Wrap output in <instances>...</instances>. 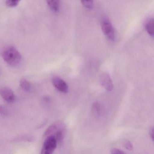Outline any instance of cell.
<instances>
[{
  "label": "cell",
  "instance_id": "6da1fadb",
  "mask_svg": "<svg viewBox=\"0 0 154 154\" xmlns=\"http://www.w3.org/2000/svg\"><path fill=\"white\" fill-rule=\"evenodd\" d=\"M65 133V127L62 122H57L49 126L44 133L43 137H46L50 135L54 136L57 143L61 146L63 143Z\"/></svg>",
  "mask_w": 154,
  "mask_h": 154
},
{
  "label": "cell",
  "instance_id": "7a4b0ae2",
  "mask_svg": "<svg viewBox=\"0 0 154 154\" xmlns=\"http://www.w3.org/2000/svg\"><path fill=\"white\" fill-rule=\"evenodd\" d=\"M2 57L4 61L11 66L18 65L22 58L20 52L13 46L6 48L2 51Z\"/></svg>",
  "mask_w": 154,
  "mask_h": 154
},
{
  "label": "cell",
  "instance_id": "3957f363",
  "mask_svg": "<svg viewBox=\"0 0 154 154\" xmlns=\"http://www.w3.org/2000/svg\"><path fill=\"white\" fill-rule=\"evenodd\" d=\"M57 143L54 136L50 135L46 137L42 146V154H51L54 153L57 148Z\"/></svg>",
  "mask_w": 154,
  "mask_h": 154
},
{
  "label": "cell",
  "instance_id": "277c9868",
  "mask_svg": "<svg viewBox=\"0 0 154 154\" xmlns=\"http://www.w3.org/2000/svg\"><path fill=\"white\" fill-rule=\"evenodd\" d=\"M101 28L104 35L109 40L113 41L116 37L114 28L109 19H103L101 21Z\"/></svg>",
  "mask_w": 154,
  "mask_h": 154
},
{
  "label": "cell",
  "instance_id": "5b68a950",
  "mask_svg": "<svg viewBox=\"0 0 154 154\" xmlns=\"http://www.w3.org/2000/svg\"><path fill=\"white\" fill-rule=\"evenodd\" d=\"M0 94L7 102L12 103L15 101L16 96L14 92L9 87H3L0 89Z\"/></svg>",
  "mask_w": 154,
  "mask_h": 154
},
{
  "label": "cell",
  "instance_id": "8992f818",
  "mask_svg": "<svg viewBox=\"0 0 154 154\" xmlns=\"http://www.w3.org/2000/svg\"><path fill=\"white\" fill-rule=\"evenodd\" d=\"M53 83L54 87L59 91L63 93L68 92L69 90L68 85L60 77H54L53 79Z\"/></svg>",
  "mask_w": 154,
  "mask_h": 154
},
{
  "label": "cell",
  "instance_id": "52a82bcc",
  "mask_svg": "<svg viewBox=\"0 0 154 154\" xmlns=\"http://www.w3.org/2000/svg\"><path fill=\"white\" fill-rule=\"evenodd\" d=\"M100 82L103 87L108 91H111L113 86L111 78L109 75L106 73H103L100 76Z\"/></svg>",
  "mask_w": 154,
  "mask_h": 154
},
{
  "label": "cell",
  "instance_id": "ba28073f",
  "mask_svg": "<svg viewBox=\"0 0 154 154\" xmlns=\"http://www.w3.org/2000/svg\"><path fill=\"white\" fill-rule=\"evenodd\" d=\"M145 29L149 35L154 36V20L149 18L146 21L145 25Z\"/></svg>",
  "mask_w": 154,
  "mask_h": 154
},
{
  "label": "cell",
  "instance_id": "9c48e42d",
  "mask_svg": "<svg viewBox=\"0 0 154 154\" xmlns=\"http://www.w3.org/2000/svg\"><path fill=\"white\" fill-rule=\"evenodd\" d=\"M48 6L53 11L57 12L60 8L59 0H46Z\"/></svg>",
  "mask_w": 154,
  "mask_h": 154
},
{
  "label": "cell",
  "instance_id": "30bf717a",
  "mask_svg": "<svg viewBox=\"0 0 154 154\" xmlns=\"http://www.w3.org/2000/svg\"><path fill=\"white\" fill-rule=\"evenodd\" d=\"M20 88L25 92H28L30 91L32 88L31 83L26 79H22L20 82Z\"/></svg>",
  "mask_w": 154,
  "mask_h": 154
},
{
  "label": "cell",
  "instance_id": "8fae6325",
  "mask_svg": "<svg viewBox=\"0 0 154 154\" xmlns=\"http://www.w3.org/2000/svg\"><path fill=\"white\" fill-rule=\"evenodd\" d=\"M82 4L86 8L91 9L94 7V0H80Z\"/></svg>",
  "mask_w": 154,
  "mask_h": 154
},
{
  "label": "cell",
  "instance_id": "7c38bea8",
  "mask_svg": "<svg viewBox=\"0 0 154 154\" xmlns=\"http://www.w3.org/2000/svg\"><path fill=\"white\" fill-rule=\"evenodd\" d=\"M20 0H7L6 5L9 8H14L18 4Z\"/></svg>",
  "mask_w": 154,
  "mask_h": 154
},
{
  "label": "cell",
  "instance_id": "4fadbf2b",
  "mask_svg": "<svg viewBox=\"0 0 154 154\" xmlns=\"http://www.w3.org/2000/svg\"><path fill=\"white\" fill-rule=\"evenodd\" d=\"M100 105L98 102H95L94 103L93 105L92 109L93 111L95 114H100Z\"/></svg>",
  "mask_w": 154,
  "mask_h": 154
},
{
  "label": "cell",
  "instance_id": "5bb4252c",
  "mask_svg": "<svg viewBox=\"0 0 154 154\" xmlns=\"http://www.w3.org/2000/svg\"><path fill=\"white\" fill-rule=\"evenodd\" d=\"M124 147L127 149L128 150H132L133 149V146H132V144L131 142L130 141H127L125 142V144H124Z\"/></svg>",
  "mask_w": 154,
  "mask_h": 154
},
{
  "label": "cell",
  "instance_id": "9a60e30c",
  "mask_svg": "<svg viewBox=\"0 0 154 154\" xmlns=\"http://www.w3.org/2000/svg\"><path fill=\"white\" fill-rule=\"evenodd\" d=\"M111 153L112 154H124V152L119 149H113L111 150Z\"/></svg>",
  "mask_w": 154,
  "mask_h": 154
},
{
  "label": "cell",
  "instance_id": "2e32d148",
  "mask_svg": "<svg viewBox=\"0 0 154 154\" xmlns=\"http://www.w3.org/2000/svg\"><path fill=\"white\" fill-rule=\"evenodd\" d=\"M0 114L3 115H6L8 114V112L6 109L1 105H0Z\"/></svg>",
  "mask_w": 154,
  "mask_h": 154
},
{
  "label": "cell",
  "instance_id": "e0dca14e",
  "mask_svg": "<svg viewBox=\"0 0 154 154\" xmlns=\"http://www.w3.org/2000/svg\"><path fill=\"white\" fill-rule=\"evenodd\" d=\"M149 134L152 140H154V128L153 127L149 129Z\"/></svg>",
  "mask_w": 154,
  "mask_h": 154
}]
</instances>
